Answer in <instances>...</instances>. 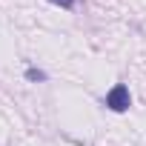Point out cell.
<instances>
[{
  "mask_svg": "<svg viewBox=\"0 0 146 146\" xmlns=\"http://www.w3.org/2000/svg\"><path fill=\"white\" fill-rule=\"evenodd\" d=\"M49 3H54V6H63V9H72V6H75V0H49Z\"/></svg>",
  "mask_w": 146,
  "mask_h": 146,
  "instance_id": "cell-3",
  "label": "cell"
},
{
  "mask_svg": "<svg viewBox=\"0 0 146 146\" xmlns=\"http://www.w3.org/2000/svg\"><path fill=\"white\" fill-rule=\"evenodd\" d=\"M26 78H29V80H43L46 75H43V72H37V69H29V72H26Z\"/></svg>",
  "mask_w": 146,
  "mask_h": 146,
  "instance_id": "cell-2",
  "label": "cell"
},
{
  "mask_svg": "<svg viewBox=\"0 0 146 146\" xmlns=\"http://www.w3.org/2000/svg\"><path fill=\"white\" fill-rule=\"evenodd\" d=\"M129 100H132V98H129V89H126L123 83H117V86L106 95V106H109L112 112H126V109H129Z\"/></svg>",
  "mask_w": 146,
  "mask_h": 146,
  "instance_id": "cell-1",
  "label": "cell"
}]
</instances>
